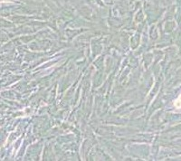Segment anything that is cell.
<instances>
[{"label": "cell", "instance_id": "obj_1", "mask_svg": "<svg viewBox=\"0 0 181 161\" xmlns=\"http://www.w3.org/2000/svg\"><path fill=\"white\" fill-rule=\"evenodd\" d=\"M176 106H177V107H181V97L176 102Z\"/></svg>", "mask_w": 181, "mask_h": 161}]
</instances>
